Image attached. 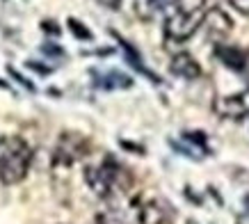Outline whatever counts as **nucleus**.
<instances>
[{
  "label": "nucleus",
  "mask_w": 249,
  "mask_h": 224,
  "mask_svg": "<svg viewBox=\"0 0 249 224\" xmlns=\"http://www.w3.org/2000/svg\"><path fill=\"white\" fill-rule=\"evenodd\" d=\"M44 30L53 32V35H60V28H55V23H53V21H44Z\"/></svg>",
  "instance_id": "15"
},
{
  "label": "nucleus",
  "mask_w": 249,
  "mask_h": 224,
  "mask_svg": "<svg viewBox=\"0 0 249 224\" xmlns=\"http://www.w3.org/2000/svg\"><path fill=\"white\" fill-rule=\"evenodd\" d=\"M231 2V7L235 12H240V14H249V0H229Z\"/></svg>",
  "instance_id": "13"
},
{
  "label": "nucleus",
  "mask_w": 249,
  "mask_h": 224,
  "mask_svg": "<svg viewBox=\"0 0 249 224\" xmlns=\"http://www.w3.org/2000/svg\"><path fill=\"white\" fill-rule=\"evenodd\" d=\"M215 57H217L224 67H229L231 71H245L247 69V53L231 44H215Z\"/></svg>",
  "instance_id": "7"
},
{
  "label": "nucleus",
  "mask_w": 249,
  "mask_h": 224,
  "mask_svg": "<svg viewBox=\"0 0 249 224\" xmlns=\"http://www.w3.org/2000/svg\"><path fill=\"white\" fill-rule=\"evenodd\" d=\"M176 0H142V7L146 9V16L160 14V12H169Z\"/></svg>",
  "instance_id": "11"
},
{
  "label": "nucleus",
  "mask_w": 249,
  "mask_h": 224,
  "mask_svg": "<svg viewBox=\"0 0 249 224\" xmlns=\"http://www.w3.org/2000/svg\"><path fill=\"white\" fill-rule=\"evenodd\" d=\"M98 224H135L121 208H107L96 215Z\"/></svg>",
  "instance_id": "10"
},
{
  "label": "nucleus",
  "mask_w": 249,
  "mask_h": 224,
  "mask_svg": "<svg viewBox=\"0 0 249 224\" xmlns=\"http://www.w3.org/2000/svg\"><path fill=\"white\" fill-rule=\"evenodd\" d=\"M215 112L224 119H240L249 114V90L233 96H222L215 101Z\"/></svg>",
  "instance_id": "4"
},
{
  "label": "nucleus",
  "mask_w": 249,
  "mask_h": 224,
  "mask_svg": "<svg viewBox=\"0 0 249 224\" xmlns=\"http://www.w3.org/2000/svg\"><path fill=\"white\" fill-rule=\"evenodd\" d=\"M32 149L23 137H7L0 144V183L16 186L28 176Z\"/></svg>",
  "instance_id": "2"
},
{
  "label": "nucleus",
  "mask_w": 249,
  "mask_h": 224,
  "mask_svg": "<svg viewBox=\"0 0 249 224\" xmlns=\"http://www.w3.org/2000/svg\"><path fill=\"white\" fill-rule=\"evenodd\" d=\"M204 23L208 25V35L213 39H217L222 44V39L227 37L229 32L233 30V19L224 12L222 7H211V12H206Z\"/></svg>",
  "instance_id": "5"
},
{
  "label": "nucleus",
  "mask_w": 249,
  "mask_h": 224,
  "mask_svg": "<svg viewBox=\"0 0 249 224\" xmlns=\"http://www.w3.org/2000/svg\"><path fill=\"white\" fill-rule=\"evenodd\" d=\"M98 2L107 9H119L121 7V0H98Z\"/></svg>",
  "instance_id": "14"
},
{
  "label": "nucleus",
  "mask_w": 249,
  "mask_h": 224,
  "mask_svg": "<svg viewBox=\"0 0 249 224\" xmlns=\"http://www.w3.org/2000/svg\"><path fill=\"white\" fill-rule=\"evenodd\" d=\"M67 23H69V30L73 32V37H76V39H85V41H89V39L94 37V35L85 28V23H80L78 19H69Z\"/></svg>",
  "instance_id": "12"
},
{
  "label": "nucleus",
  "mask_w": 249,
  "mask_h": 224,
  "mask_svg": "<svg viewBox=\"0 0 249 224\" xmlns=\"http://www.w3.org/2000/svg\"><path fill=\"white\" fill-rule=\"evenodd\" d=\"M169 71L176 78H183V80H196L201 75V67L199 62L190 55V53H176L169 62Z\"/></svg>",
  "instance_id": "6"
},
{
  "label": "nucleus",
  "mask_w": 249,
  "mask_h": 224,
  "mask_svg": "<svg viewBox=\"0 0 249 224\" xmlns=\"http://www.w3.org/2000/svg\"><path fill=\"white\" fill-rule=\"evenodd\" d=\"M206 0H176L165 16V39L174 44L188 41L204 25Z\"/></svg>",
  "instance_id": "1"
},
{
  "label": "nucleus",
  "mask_w": 249,
  "mask_h": 224,
  "mask_svg": "<svg viewBox=\"0 0 249 224\" xmlns=\"http://www.w3.org/2000/svg\"><path fill=\"white\" fill-rule=\"evenodd\" d=\"M96 78V85L103 87V90H128L133 80H130L126 74H119V71H106V74H94Z\"/></svg>",
  "instance_id": "9"
},
{
  "label": "nucleus",
  "mask_w": 249,
  "mask_h": 224,
  "mask_svg": "<svg viewBox=\"0 0 249 224\" xmlns=\"http://www.w3.org/2000/svg\"><path fill=\"white\" fill-rule=\"evenodd\" d=\"M165 217V208H160L158 202H146L135 208V224H162Z\"/></svg>",
  "instance_id": "8"
},
{
  "label": "nucleus",
  "mask_w": 249,
  "mask_h": 224,
  "mask_svg": "<svg viewBox=\"0 0 249 224\" xmlns=\"http://www.w3.org/2000/svg\"><path fill=\"white\" fill-rule=\"evenodd\" d=\"M121 174L124 172H121L119 165H114L112 160H106L103 165L87 167V169H85V181H87V186L91 187V192L106 199V197H112V192L117 190Z\"/></svg>",
  "instance_id": "3"
}]
</instances>
